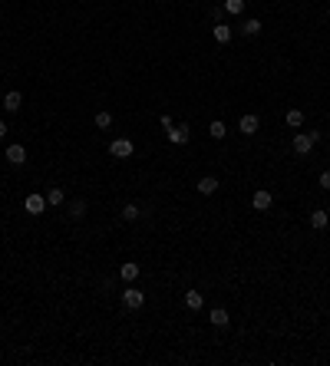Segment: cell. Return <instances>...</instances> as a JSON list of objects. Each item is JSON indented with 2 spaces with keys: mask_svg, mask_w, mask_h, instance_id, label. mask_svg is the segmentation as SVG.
Returning <instances> with one entry per match:
<instances>
[{
  "mask_svg": "<svg viewBox=\"0 0 330 366\" xmlns=\"http://www.w3.org/2000/svg\"><path fill=\"white\" fill-rule=\"evenodd\" d=\"M7 162H10V165H24V162H27V149H24V145H10V149H7Z\"/></svg>",
  "mask_w": 330,
  "mask_h": 366,
  "instance_id": "cell-7",
  "label": "cell"
},
{
  "mask_svg": "<svg viewBox=\"0 0 330 366\" xmlns=\"http://www.w3.org/2000/svg\"><path fill=\"white\" fill-rule=\"evenodd\" d=\"M24 208L30 211V215H43V211H47V195H37V191H33V195H27Z\"/></svg>",
  "mask_w": 330,
  "mask_h": 366,
  "instance_id": "cell-3",
  "label": "cell"
},
{
  "mask_svg": "<svg viewBox=\"0 0 330 366\" xmlns=\"http://www.w3.org/2000/svg\"><path fill=\"white\" fill-rule=\"evenodd\" d=\"M119 277L126 280V284H132V280L139 277V264H132V261H129V264H122V267H119Z\"/></svg>",
  "mask_w": 330,
  "mask_h": 366,
  "instance_id": "cell-10",
  "label": "cell"
},
{
  "mask_svg": "<svg viewBox=\"0 0 330 366\" xmlns=\"http://www.w3.org/2000/svg\"><path fill=\"white\" fill-rule=\"evenodd\" d=\"M317 142H320V132H294V152L297 155H307Z\"/></svg>",
  "mask_w": 330,
  "mask_h": 366,
  "instance_id": "cell-1",
  "label": "cell"
},
{
  "mask_svg": "<svg viewBox=\"0 0 330 366\" xmlns=\"http://www.w3.org/2000/svg\"><path fill=\"white\" fill-rule=\"evenodd\" d=\"M258 126H261V119L254 116V112H248V116H241V122H238V129H241L244 136H254L258 132Z\"/></svg>",
  "mask_w": 330,
  "mask_h": 366,
  "instance_id": "cell-5",
  "label": "cell"
},
{
  "mask_svg": "<svg viewBox=\"0 0 330 366\" xmlns=\"http://www.w3.org/2000/svg\"><path fill=\"white\" fill-rule=\"evenodd\" d=\"M96 126H99V129H109L112 126V112H106V109L96 112Z\"/></svg>",
  "mask_w": 330,
  "mask_h": 366,
  "instance_id": "cell-22",
  "label": "cell"
},
{
  "mask_svg": "<svg viewBox=\"0 0 330 366\" xmlns=\"http://www.w3.org/2000/svg\"><path fill=\"white\" fill-rule=\"evenodd\" d=\"M208 320H212V326H228V310H221V307H215L212 313H208Z\"/></svg>",
  "mask_w": 330,
  "mask_h": 366,
  "instance_id": "cell-12",
  "label": "cell"
},
{
  "mask_svg": "<svg viewBox=\"0 0 330 366\" xmlns=\"http://www.w3.org/2000/svg\"><path fill=\"white\" fill-rule=\"evenodd\" d=\"M212 37H215L218 43H228V40H231V27H225V24L212 27Z\"/></svg>",
  "mask_w": 330,
  "mask_h": 366,
  "instance_id": "cell-15",
  "label": "cell"
},
{
  "mask_svg": "<svg viewBox=\"0 0 330 366\" xmlns=\"http://www.w3.org/2000/svg\"><path fill=\"white\" fill-rule=\"evenodd\" d=\"M169 142L172 145H185L189 142V126H172L169 129Z\"/></svg>",
  "mask_w": 330,
  "mask_h": 366,
  "instance_id": "cell-6",
  "label": "cell"
},
{
  "mask_svg": "<svg viewBox=\"0 0 330 366\" xmlns=\"http://www.w3.org/2000/svg\"><path fill=\"white\" fill-rule=\"evenodd\" d=\"M225 10H228L231 17H238L244 10V0H225Z\"/></svg>",
  "mask_w": 330,
  "mask_h": 366,
  "instance_id": "cell-23",
  "label": "cell"
},
{
  "mask_svg": "<svg viewBox=\"0 0 330 366\" xmlns=\"http://www.w3.org/2000/svg\"><path fill=\"white\" fill-rule=\"evenodd\" d=\"M63 198H66V195H63L60 185H53V188L47 191V205H63Z\"/></svg>",
  "mask_w": 330,
  "mask_h": 366,
  "instance_id": "cell-17",
  "label": "cell"
},
{
  "mask_svg": "<svg viewBox=\"0 0 330 366\" xmlns=\"http://www.w3.org/2000/svg\"><path fill=\"white\" fill-rule=\"evenodd\" d=\"M241 30L248 33V37H258V33H261V20H254V17H251V20H244Z\"/></svg>",
  "mask_w": 330,
  "mask_h": 366,
  "instance_id": "cell-20",
  "label": "cell"
},
{
  "mask_svg": "<svg viewBox=\"0 0 330 366\" xmlns=\"http://www.w3.org/2000/svg\"><path fill=\"white\" fill-rule=\"evenodd\" d=\"M109 155L112 159H129V155H132V142H129V139H112Z\"/></svg>",
  "mask_w": 330,
  "mask_h": 366,
  "instance_id": "cell-4",
  "label": "cell"
},
{
  "mask_svg": "<svg viewBox=\"0 0 330 366\" xmlns=\"http://www.w3.org/2000/svg\"><path fill=\"white\" fill-rule=\"evenodd\" d=\"M202 303H205V297L198 290H185V307L189 310H202Z\"/></svg>",
  "mask_w": 330,
  "mask_h": 366,
  "instance_id": "cell-11",
  "label": "cell"
},
{
  "mask_svg": "<svg viewBox=\"0 0 330 366\" xmlns=\"http://www.w3.org/2000/svg\"><path fill=\"white\" fill-rule=\"evenodd\" d=\"M327 221H330V215H327V211H314V215H310V228H317V231H323V228H327Z\"/></svg>",
  "mask_w": 330,
  "mask_h": 366,
  "instance_id": "cell-16",
  "label": "cell"
},
{
  "mask_svg": "<svg viewBox=\"0 0 330 366\" xmlns=\"http://www.w3.org/2000/svg\"><path fill=\"white\" fill-rule=\"evenodd\" d=\"M4 136H7V126H4V122H0V139H4Z\"/></svg>",
  "mask_w": 330,
  "mask_h": 366,
  "instance_id": "cell-25",
  "label": "cell"
},
{
  "mask_svg": "<svg viewBox=\"0 0 330 366\" xmlns=\"http://www.w3.org/2000/svg\"><path fill=\"white\" fill-rule=\"evenodd\" d=\"M20 103H24V96L17 93V89L4 96V106H7V112H17V109H20Z\"/></svg>",
  "mask_w": 330,
  "mask_h": 366,
  "instance_id": "cell-13",
  "label": "cell"
},
{
  "mask_svg": "<svg viewBox=\"0 0 330 366\" xmlns=\"http://www.w3.org/2000/svg\"><path fill=\"white\" fill-rule=\"evenodd\" d=\"M208 136H212V139H225V136H228V129H225V122H221V119H215L212 126H208Z\"/></svg>",
  "mask_w": 330,
  "mask_h": 366,
  "instance_id": "cell-18",
  "label": "cell"
},
{
  "mask_svg": "<svg viewBox=\"0 0 330 366\" xmlns=\"http://www.w3.org/2000/svg\"><path fill=\"white\" fill-rule=\"evenodd\" d=\"M122 218H126V221H139V218H142L139 205H126V208H122Z\"/></svg>",
  "mask_w": 330,
  "mask_h": 366,
  "instance_id": "cell-21",
  "label": "cell"
},
{
  "mask_svg": "<svg viewBox=\"0 0 330 366\" xmlns=\"http://www.w3.org/2000/svg\"><path fill=\"white\" fill-rule=\"evenodd\" d=\"M198 191H202V195H215V191H218V178H215V175L198 178Z\"/></svg>",
  "mask_w": 330,
  "mask_h": 366,
  "instance_id": "cell-8",
  "label": "cell"
},
{
  "mask_svg": "<svg viewBox=\"0 0 330 366\" xmlns=\"http://www.w3.org/2000/svg\"><path fill=\"white\" fill-rule=\"evenodd\" d=\"M83 215H86V201H83V198L70 201V218H76V221H79V218H83Z\"/></svg>",
  "mask_w": 330,
  "mask_h": 366,
  "instance_id": "cell-19",
  "label": "cell"
},
{
  "mask_svg": "<svg viewBox=\"0 0 330 366\" xmlns=\"http://www.w3.org/2000/svg\"><path fill=\"white\" fill-rule=\"evenodd\" d=\"M284 122H287V126H291V129H300V126H304V112H300V109H287V116H284Z\"/></svg>",
  "mask_w": 330,
  "mask_h": 366,
  "instance_id": "cell-14",
  "label": "cell"
},
{
  "mask_svg": "<svg viewBox=\"0 0 330 366\" xmlns=\"http://www.w3.org/2000/svg\"><path fill=\"white\" fill-rule=\"evenodd\" d=\"M320 185H323V188H330V172H320Z\"/></svg>",
  "mask_w": 330,
  "mask_h": 366,
  "instance_id": "cell-24",
  "label": "cell"
},
{
  "mask_svg": "<svg viewBox=\"0 0 330 366\" xmlns=\"http://www.w3.org/2000/svg\"><path fill=\"white\" fill-rule=\"evenodd\" d=\"M271 191H254V198H251V205L258 208V211H267V208H271Z\"/></svg>",
  "mask_w": 330,
  "mask_h": 366,
  "instance_id": "cell-9",
  "label": "cell"
},
{
  "mask_svg": "<svg viewBox=\"0 0 330 366\" xmlns=\"http://www.w3.org/2000/svg\"><path fill=\"white\" fill-rule=\"evenodd\" d=\"M122 303H126L129 310H139L142 303H145V294H142L139 287H129V290H122Z\"/></svg>",
  "mask_w": 330,
  "mask_h": 366,
  "instance_id": "cell-2",
  "label": "cell"
}]
</instances>
